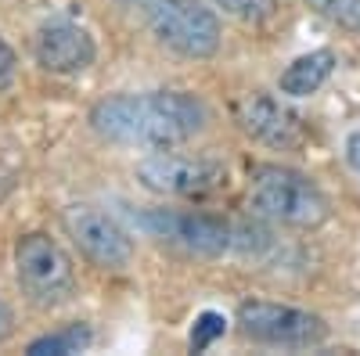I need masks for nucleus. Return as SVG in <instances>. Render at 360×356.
<instances>
[{
  "instance_id": "f257e3e1",
  "label": "nucleus",
  "mask_w": 360,
  "mask_h": 356,
  "mask_svg": "<svg viewBox=\"0 0 360 356\" xmlns=\"http://www.w3.org/2000/svg\"><path fill=\"white\" fill-rule=\"evenodd\" d=\"M94 130L112 144L130 147H173L191 140L205 126V108L184 91L115 94L90 112Z\"/></svg>"
},
{
  "instance_id": "f03ea898",
  "label": "nucleus",
  "mask_w": 360,
  "mask_h": 356,
  "mask_svg": "<svg viewBox=\"0 0 360 356\" xmlns=\"http://www.w3.org/2000/svg\"><path fill=\"white\" fill-rule=\"evenodd\" d=\"M252 209L285 227H317L328 220V198L310 176L285 166H259L249 180Z\"/></svg>"
},
{
  "instance_id": "7ed1b4c3",
  "label": "nucleus",
  "mask_w": 360,
  "mask_h": 356,
  "mask_svg": "<svg viewBox=\"0 0 360 356\" xmlns=\"http://www.w3.org/2000/svg\"><path fill=\"white\" fill-rule=\"evenodd\" d=\"M15 266H18V284L29 295V303H37L44 310L65 303L76 288V274H72L69 256L62 252L58 242H51L47 234L18 237Z\"/></svg>"
},
{
  "instance_id": "20e7f679",
  "label": "nucleus",
  "mask_w": 360,
  "mask_h": 356,
  "mask_svg": "<svg viewBox=\"0 0 360 356\" xmlns=\"http://www.w3.org/2000/svg\"><path fill=\"white\" fill-rule=\"evenodd\" d=\"M148 25L169 51L184 58H213L220 47V22L198 0H152Z\"/></svg>"
},
{
  "instance_id": "39448f33",
  "label": "nucleus",
  "mask_w": 360,
  "mask_h": 356,
  "mask_svg": "<svg viewBox=\"0 0 360 356\" xmlns=\"http://www.w3.org/2000/svg\"><path fill=\"white\" fill-rule=\"evenodd\" d=\"M238 328L252 342L281 349H310L328 338V324L317 313L278 303H242L238 306Z\"/></svg>"
},
{
  "instance_id": "423d86ee",
  "label": "nucleus",
  "mask_w": 360,
  "mask_h": 356,
  "mask_svg": "<svg viewBox=\"0 0 360 356\" xmlns=\"http://www.w3.org/2000/svg\"><path fill=\"white\" fill-rule=\"evenodd\" d=\"M137 180L169 198H202L209 191H217L227 184V169L213 159L202 155H176V152H155L141 159L137 166Z\"/></svg>"
},
{
  "instance_id": "0eeeda50",
  "label": "nucleus",
  "mask_w": 360,
  "mask_h": 356,
  "mask_svg": "<svg viewBox=\"0 0 360 356\" xmlns=\"http://www.w3.org/2000/svg\"><path fill=\"white\" fill-rule=\"evenodd\" d=\"M62 227L79 245V252L101 270H127L130 266L134 242L108 213L94 209V205H69L62 213Z\"/></svg>"
},
{
  "instance_id": "6e6552de",
  "label": "nucleus",
  "mask_w": 360,
  "mask_h": 356,
  "mask_svg": "<svg viewBox=\"0 0 360 356\" xmlns=\"http://www.w3.org/2000/svg\"><path fill=\"white\" fill-rule=\"evenodd\" d=\"M137 223L152 237H159L162 245L184 249L191 256H220V252L231 249V227L217 216L152 209V213H141Z\"/></svg>"
},
{
  "instance_id": "1a4fd4ad",
  "label": "nucleus",
  "mask_w": 360,
  "mask_h": 356,
  "mask_svg": "<svg viewBox=\"0 0 360 356\" xmlns=\"http://www.w3.org/2000/svg\"><path fill=\"white\" fill-rule=\"evenodd\" d=\"M238 123L242 130L270 147H295L303 140V126H299V115L292 108H285L278 98L270 94H249L238 105Z\"/></svg>"
},
{
  "instance_id": "9d476101",
  "label": "nucleus",
  "mask_w": 360,
  "mask_h": 356,
  "mask_svg": "<svg viewBox=\"0 0 360 356\" xmlns=\"http://www.w3.org/2000/svg\"><path fill=\"white\" fill-rule=\"evenodd\" d=\"M37 62L47 72H83L94 62V40L72 22H51L37 37Z\"/></svg>"
},
{
  "instance_id": "9b49d317",
  "label": "nucleus",
  "mask_w": 360,
  "mask_h": 356,
  "mask_svg": "<svg viewBox=\"0 0 360 356\" xmlns=\"http://www.w3.org/2000/svg\"><path fill=\"white\" fill-rule=\"evenodd\" d=\"M335 69V54L332 51H310L303 58H295V62L281 72V94H292V98H307L314 94L317 86L332 76Z\"/></svg>"
},
{
  "instance_id": "f8f14e48",
  "label": "nucleus",
  "mask_w": 360,
  "mask_h": 356,
  "mask_svg": "<svg viewBox=\"0 0 360 356\" xmlns=\"http://www.w3.org/2000/svg\"><path fill=\"white\" fill-rule=\"evenodd\" d=\"M90 345V328L86 324H69L62 331H51L37 342H29V356H72Z\"/></svg>"
},
{
  "instance_id": "ddd939ff",
  "label": "nucleus",
  "mask_w": 360,
  "mask_h": 356,
  "mask_svg": "<svg viewBox=\"0 0 360 356\" xmlns=\"http://www.w3.org/2000/svg\"><path fill=\"white\" fill-rule=\"evenodd\" d=\"M307 4H310L321 18L335 22L339 29L360 33V0H307Z\"/></svg>"
},
{
  "instance_id": "4468645a",
  "label": "nucleus",
  "mask_w": 360,
  "mask_h": 356,
  "mask_svg": "<svg viewBox=\"0 0 360 356\" xmlns=\"http://www.w3.org/2000/svg\"><path fill=\"white\" fill-rule=\"evenodd\" d=\"M224 331H227V320H224V313L205 310V313L195 320V328H191V349H195V352L209 349V345H213Z\"/></svg>"
},
{
  "instance_id": "2eb2a0df",
  "label": "nucleus",
  "mask_w": 360,
  "mask_h": 356,
  "mask_svg": "<svg viewBox=\"0 0 360 356\" xmlns=\"http://www.w3.org/2000/svg\"><path fill=\"white\" fill-rule=\"evenodd\" d=\"M217 4L227 11V15H234V18H242V22H263V18H270L274 15V0H217Z\"/></svg>"
},
{
  "instance_id": "dca6fc26",
  "label": "nucleus",
  "mask_w": 360,
  "mask_h": 356,
  "mask_svg": "<svg viewBox=\"0 0 360 356\" xmlns=\"http://www.w3.org/2000/svg\"><path fill=\"white\" fill-rule=\"evenodd\" d=\"M11 72H15V54H11V47L4 40H0V86L11 79Z\"/></svg>"
},
{
  "instance_id": "f3484780",
  "label": "nucleus",
  "mask_w": 360,
  "mask_h": 356,
  "mask_svg": "<svg viewBox=\"0 0 360 356\" xmlns=\"http://www.w3.org/2000/svg\"><path fill=\"white\" fill-rule=\"evenodd\" d=\"M346 159H349V166L360 173V133H349V140H346Z\"/></svg>"
},
{
  "instance_id": "a211bd4d",
  "label": "nucleus",
  "mask_w": 360,
  "mask_h": 356,
  "mask_svg": "<svg viewBox=\"0 0 360 356\" xmlns=\"http://www.w3.org/2000/svg\"><path fill=\"white\" fill-rule=\"evenodd\" d=\"M11 324H15V317H11L8 303H0V342H4V338L11 335Z\"/></svg>"
},
{
  "instance_id": "6ab92c4d",
  "label": "nucleus",
  "mask_w": 360,
  "mask_h": 356,
  "mask_svg": "<svg viewBox=\"0 0 360 356\" xmlns=\"http://www.w3.org/2000/svg\"><path fill=\"white\" fill-rule=\"evenodd\" d=\"M119 4H123V8H148L152 0H119Z\"/></svg>"
}]
</instances>
